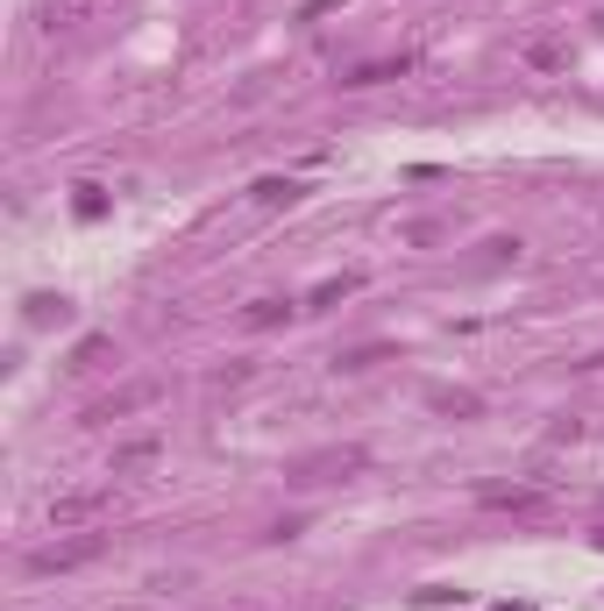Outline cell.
<instances>
[{
  "label": "cell",
  "instance_id": "obj_1",
  "mask_svg": "<svg viewBox=\"0 0 604 611\" xmlns=\"http://www.w3.org/2000/svg\"><path fill=\"white\" fill-rule=\"evenodd\" d=\"M107 555V534H72V540H50V548H37L29 555V576H72V569H86V562H100Z\"/></svg>",
  "mask_w": 604,
  "mask_h": 611
},
{
  "label": "cell",
  "instance_id": "obj_2",
  "mask_svg": "<svg viewBox=\"0 0 604 611\" xmlns=\"http://www.w3.org/2000/svg\"><path fill=\"white\" fill-rule=\"evenodd\" d=\"M107 505H114V490H64V498H50V534H79V526H93V519H107Z\"/></svg>",
  "mask_w": 604,
  "mask_h": 611
},
{
  "label": "cell",
  "instance_id": "obj_3",
  "mask_svg": "<svg viewBox=\"0 0 604 611\" xmlns=\"http://www.w3.org/2000/svg\"><path fill=\"white\" fill-rule=\"evenodd\" d=\"M477 505H483V512H541L548 490H541V484H483Z\"/></svg>",
  "mask_w": 604,
  "mask_h": 611
},
{
  "label": "cell",
  "instance_id": "obj_4",
  "mask_svg": "<svg viewBox=\"0 0 604 611\" xmlns=\"http://www.w3.org/2000/svg\"><path fill=\"white\" fill-rule=\"evenodd\" d=\"M143 405H157V384H128V392H114V398L86 405V427H107V420H128V413H143Z\"/></svg>",
  "mask_w": 604,
  "mask_h": 611
},
{
  "label": "cell",
  "instance_id": "obj_5",
  "mask_svg": "<svg viewBox=\"0 0 604 611\" xmlns=\"http://www.w3.org/2000/svg\"><path fill=\"white\" fill-rule=\"evenodd\" d=\"M164 455V434H136V441H122L114 448V477H136V469H149Z\"/></svg>",
  "mask_w": 604,
  "mask_h": 611
},
{
  "label": "cell",
  "instance_id": "obj_6",
  "mask_svg": "<svg viewBox=\"0 0 604 611\" xmlns=\"http://www.w3.org/2000/svg\"><path fill=\"white\" fill-rule=\"evenodd\" d=\"M406 72H413V58H406V50H398V58H377V64H356V72H348V79H342V86H356V93H363V86H384V79H406Z\"/></svg>",
  "mask_w": 604,
  "mask_h": 611
},
{
  "label": "cell",
  "instance_id": "obj_7",
  "mask_svg": "<svg viewBox=\"0 0 604 611\" xmlns=\"http://www.w3.org/2000/svg\"><path fill=\"white\" fill-rule=\"evenodd\" d=\"M334 469H363V448H334V455H313V463H299V484H327Z\"/></svg>",
  "mask_w": 604,
  "mask_h": 611
},
{
  "label": "cell",
  "instance_id": "obj_8",
  "mask_svg": "<svg viewBox=\"0 0 604 611\" xmlns=\"http://www.w3.org/2000/svg\"><path fill=\"white\" fill-rule=\"evenodd\" d=\"M249 193H257V207H299V199H306V185H299V178H257Z\"/></svg>",
  "mask_w": 604,
  "mask_h": 611
},
{
  "label": "cell",
  "instance_id": "obj_9",
  "mask_svg": "<svg viewBox=\"0 0 604 611\" xmlns=\"http://www.w3.org/2000/svg\"><path fill=\"white\" fill-rule=\"evenodd\" d=\"M107 355H114V342H107V334H86V342L72 349V363H64V370H100Z\"/></svg>",
  "mask_w": 604,
  "mask_h": 611
},
{
  "label": "cell",
  "instance_id": "obj_10",
  "mask_svg": "<svg viewBox=\"0 0 604 611\" xmlns=\"http://www.w3.org/2000/svg\"><path fill=\"white\" fill-rule=\"evenodd\" d=\"M50 320H72V306L50 299V292H37V299H29V328H50Z\"/></svg>",
  "mask_w": 604,
  "mask_h": 611
},
{
  "label": "cell",
  "instance_id": "obj_11",
  "mask_svg": "<svg viewBox=\"0 0 604 611\" xmlns=\"http://www.w3.org/2000/svg\"><path fill=\"white\" fill-rule=\"evenodd\" d=\"M427 405H434V413H462V420H469V413H483V398H477V392H434Z\"/></svg>",
  "mask_w": 604,
  "mask_h": 611
},
{
  "label": "cell",
  "instance_id": "obj_12",
  "mask_svg": "<svg viewBox=\"0 0 604 611\" xmlns=\"http://www.w3.org/2000/svg\"><path fill=\"white\" fill-rule=\"evenodd\" d=\"M284 313H292V306H284V299H257V306H249V313H242V328H278Z\"/></svg>",
  "mask_w": 604,
  "mask_h": 611
},
{
  "label": "cell",
  "instance_id": "obj_13",
  "mask_svg": "<svg viewBox=\"0 0 604 611\" xmlns=\"http://www.w3.org/2000/svg\"><path fill=\"white\" fill-rule=\"evenodd\" d=\"M79 8H86V0H50V8H43V29H50V37H58V29H72Z\"/></svg>",
  "mask_w": 604,
  "mask_h": 611
},
{
  "label": "cell",
  "instance_id": "obj_14",
  "mask_svg": "<svg viewBox=\"0 0 604 611\" xmlns=\"http://www.w3.org/2000/svg\"><path fill=\"white\" fill-rule=\"evenodd\" d=\"M356 284H363V278H356V270H348V278H327V284H321V292H313V306H334V299H348V292H356Z\"/></svg>",
  "mask_w": 604,
  "mask_h": 611
},
{
  "label": "cell",
  "instance_id": "obj_15",
  "mask_svg": "<svg viewBox=\"0 0 604 611\" xmlns=\"http://www.w3.org/2000/svg\"><path fill=\"white\" fill-rule=\"evenodd\" d=\"M107 214V199H100V185H79V220H100Z\"/></svg>",
  "mask_w": 604,
  "mask_h": 611
},
{
  "label": "cell",
  "instance_id": "obj_16",
  "mask_svg": "<svg viewBox=\"0 0 604 611\" xmlns=\"http://www.w3.org/2000/svg\"><path fill=\"white\" fill-rule=\"evenodd\" d=\"M384 355H392V349H356V355H342L334 370H371V363H384Z\"/></svg>",
  "mask_w": 604,
  "mask_h": 611
},
{
  "label": "cell",
  "instance_id": "obj_17",
  "mask_svg": "<svg viewBox=\"0 0 604 611\" xmlns=\"http://www.w3.org/2000/svg\"><path fill=\"white\" fill-rule=\"evenodd\" d=\"M498 611H533V604H498Z\"/></svg>",
  "mask_w": 604,
  "mask_h": 611
},
{
  "label": "cell",
  "instance_id": "obj_18",
  "mask_svg": "<svg viewBox=\"0 0 604 611\" xmlns=\"http://www.w3.org/2000/svg\"><path fill=\"white\" fill-rule=\"evenodd\" d=\"M597 548H604V526H597Z\"/></svg>",
  "mask_w": 604,
  "mask_h": 611
}]
</instances>
